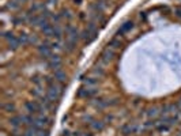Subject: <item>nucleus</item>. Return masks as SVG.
Returning <instances> with one entry per match:
<instances>
[{
	"label": "nucleus",
	"instance_id": "1",
	"mask_svg": "<svg viewBox=\"0 0 181 136\" xmlns=\"http://www.w3.org/2000/svg\"><path fill=\"white\" fill-rule=\"evenodd\" d=\"M64 90L63 87H59V86H49V89L46 90V97L49 98L52 102H55V101H57L59 98H60V93H63Z\"/></svg>",
	"mask_w": 181,
	"mask_h": 136
},
{
	"label": "nucleus",
	"instance_id": "2",
	"mask_svg": "<svg viewBox=\"0 0 181 136\" xmlns=\"http://www.w3.org/2000/svg\"><path fill=\"white\" fill-rule=\"evenodd\" d=\"M38 53H40V56L44 59H49L50 56L53 54L52 53V47H50V44L48 42V41H45L42 45L38 47Z\"/></svg>",
	"mask_w": 181,
	"mask_h": 136
},
{
	"label": "nucleus",
	"instance_id": "3",
	"mask_svg": "<svg viewBox=\"0 0 181 136\" xmlns=\"http://www.w3.org/2000/svg\"><path fill=\"white\" fill-rule=\"evenodd\" d=\"M48 67H49L50 69H53V71L60 69V67H61L60 56H57V54H52V56L49 57V61H48Z\"/></svg>",
	"mask_w": 181,
	"mask_h": 136
},
{
	"label": "nucleus",
	"instance_id": "4",
	"mask_svg": "<svg viewBox=\"0 0 181 136\" xmlns=\"http://www.w3.org/2000/svg\"><path fill=\"white\" fill-rule=\"evenodd\" d=\"M65 33H67V36H68L67 39H71V41L78 42V39H79V31H78V29H76L75 26L68 25L67 27H65Z\"/></svg>",
	"mask_w": 181,
	"mask_h": 136
},
{
	"label": "nucleus",
	"instance_id": "5",
	"mask_svg": "<svg viewBox=\"0 0 181 136\" xmlns=\"http://www.w3.org/2000/svg\"><path fill=\"white\" fill-rule=\"evenodd\" d=\"M132 29H134V23H132L131 21H127V22H124V23L120 26V29L117 30V34L119 36H124L125 33L131 31Z\"/></svg>",
	"mask_w": 181,
	"mask_h": 136
},
{
	"label": "nucleus",
	"instance_id": "6",
	"mask_svg": "<svg viewBox=\"0 0 181 136\" xmlns=\"http://www.w3.org/2000/svg\"><path fill=\"white\" fill-rule=\"evenodd\" d=\"M25 107H26V110L29 112V115H33V113L40 112V104H37L34 101H27L25 104Z\"/></svg>",
	"mask_w": 181,
	"mask_h": 136
},
{
	"label": "nucleus",
	"instance_id": "7",
	"mask_svg": "<svg viewBox=\"0 0 181 136\" xmlns=\"http://www.w3.org/2000/svg\"><path fill=\"white\" fill-rule=\"evenodd\" d=\"M50 120L48 117H45V116H38V117H36V120H34V127H36L37 129H42V127L45 125V124H49Z\"/></svg>",
	"mask_w": 181,
	"mask_h": 136
},
{
	"label": "nucleus",
	"instance_id": "8",
	"mask_svg": "<svg viewBox=\"0 0 181 136\" xmlns=\"http://www.w3.org/2000/svg\"><path fill=\"white\" fill-rule=\"evenodd\" d=\"M53 78L56 79L59 83H64L65 79H67V74H65L63 69H57V71H53Z\"/></svg>",
	"mask_w": 181,
	"mask_h": 136
},
{
	"label": "nucleus",
	"instance_id": "9",
	"mask_svg": "<svg viewBox=\"0 0 181 136\" xmlns=\"http://www.w3.org/2000/svg\"><path fill=\"white\" fill-rule=\"evenodd\" d=\"M113 59H114L113 49H105L102 52V60L105 61V63H109V61H112Z\"/></svg>",
	"mask_w": 181,
	"mask_h": 136
},
{
	"label": "nucleus",
	"instance_id": "10",
	"mask_svg": "<svg viewBox=\"0 0 181 136\" xmlns=\"http://www.w3.org/2000/svg\"><path fill=\"white\" fill-rule=\"evenodd\" d=\"M10 124L14 127V128H18L19 125L23 124V117H22V116H14V117L10 118Z\"/></svg>",
	"mask_w": 181,
	"mask_h": 136
},
{
	"label": "nucleus",
	"instance_id": "11",
	"mask_svg": "<svg viewBox=\"0 0 181 136\" xmlns=\"http://www.w3.org/2000/svg\"><path fill=\"white\" fill-rule=\"evenodd\" d=\"M75 48H76V42H75V41H71V39H67V41L64 42V50H65V52H68V53L74 52Z\"/></svg>",
	"mask_w": 181,
	"mask_h": 136
},
{
	"label": "nucleus",
	"instance_id": "12",
	"mask_svg": "<svg viewBox=\"0 0 181 136\" xmlns=\"http://www.w3.org/2000/svg\"><path fill=\"white\" fill-rule=\"evenodd\" d=\"M1 107H3L4 112H8V113H14L15 110H17V106H15L14 102H11V101H8V102H6V104L1 105Z\"/></svg>",
	"mask_w": 181,
	"mask_h": 136
},
{
	"label": "nucleus",
	"instance_id": "13",
	"mask_svg": "<svg viewBox=\"0 0 181 136\" xmlns=\"http://www.w3.org/2000/svg\"><path fill=\"white\" fill-rule=\"evenodd\" d=\"M18 42L21 47H25V45H27L29 44V38H30V36H27V34H25V33H21L18 37Z\"/></svg>",
	"mask_w": 181,
	"mask_h": 136
},
{
	"label": "nucleus",
	"instance_id": "14",
	"mask_svg": "<svg viewBox=\"0 0 181 136\" xmlns=\"http://www.w3.org/2000/svg\"><path fill=\"white\" fill-rule=\"evenodd\" d=\"M87 30H89V33L91 34V37L94 39L97 38V36H98V29H97L96 23H93V22H90L89 25H87Z\"/></svg>",
	"mask_w": 181,
	"mask_h": 136
},
{
	"label": "nucleus",
	"instance_id": "15",
	"mask_svg": "<svg viewBox=\"0 0 181 136\" xmlns=\"http://www.w3.org/2000/svg\"><path fill=\"white\" fill-rule=\"evenodd\" d=\"M53 25H50V23H48V25L44 27V29H41V31L45 34L46 37H53Z\"/></svg>",
	"mask_w": 181,
	"mask_h": 136
},
{
	"label": "nucleus",
	"instance_id": "16",
	"mask_svg": "<svg viewBox=\"0 0 181 136\" xmlns=\"http://www.w3.org/2000/svg\"><path fill=\"white\" fill-rule=\"evenodd\" d=\"M91 127H93V129H96V131H102V129L105 128V122L93 120V121H91Z\"/></svg>",
	"mask_w": 181,
	"mask_h": 136
},
{
	"label": "nucleus",
	"instance_id": "17",
	"mask_svg": "<svg viewBox=\"0 0 181 136\" xmlns=\"http://www.w3.org/2000/svg\"><path fill=\"white\" fill-rule=\"evenodd\" d=\"M109 47L110 49H119L121 47V39L120 38H113L109 41Z\"/></svg>",
	"mask_w": 181,
	"mask_h": 136
},
{
	"label": "nucleus",
	"instance_id": "18",
	"mask_svg": "<svg viewBox=\"0 0 181 136\" xmlns=\"http://www.w3.org/2000/svg\"><path fill=\"white\" fill-rule=\"evenodd\" d=\"M61 36H63V29H61L59 25H55V27H53V37L56 39H60Z\"/></svg>",
	"mask_w": 181,
	"mask_h": 136
},
{
	"label": "nucleus",
	"instance_id": "19",
	"mask_svg": "<svg viewBox=\"0 0 181 136\" xmlns=\"http://www.w3.org/2000/svg\"><path fill=\"white\" fill-rule=\"evenodd\" d=\"M27 16H29V15H27ZM40 19H41V16H38V15H33V16H29V18H27V22L32 26H38Z\"/></svg>",
	"mask_w": 181,
	"mask_h": 136
},
{
	"label": "nucleus",
	"instance_id": "20",
	"mask_svg": "<svg viewBox=\"0 0 181 136\" xmlns=\"http://www.w3.org/2000/svg\"><path fill=\"white\" fill-rule=\"evenodd\" d=\"M22 117H23V124L25 125H27V127L34 125V120L36 118L33 117V116H22Z\"/></svg>",
	"mask_w": 181,
	"mask_h": 136
},
{
	"label": "nucleus",
	"instance_id": "21",
	"mask_svg": "<svg viewBox=\"0 0 181 136\" xmlns=\"http://www.w3.org/2000/svg\"><path fill=\"white\" fill-rule=\"evenodd\" d=\"M18 47H21L18 42V38L15 37L14 39H11V41H8V49L11 50H15V49H18Z\"/></svg>",
	"mask_w": 181,
	"mask_h": 136
},
{
	"label": "nucleus",
	"instance_id": "22",
	"mask_svg": "<svg viewBox=\"0 0 181 136\" xmlns=\"http://www.w3.org/2000/svg\"><path fill=\"white\" fill-rule=\"evenodd\" d=\"M135 127L129 125V124H127V125H123V128H121V132L124 133V135H129V133H132L134 131H135Z\"/></svg>",
	"mask_w": 181,
	"mask_h": 136
},
{
	"label": "nucleus",
	"instance_id": "23",
	"mask_svg": "<svg viewBox=\"0 0 181 136\" xmlns=\"http://www.w3.org/2000/svg\"><path fill=\"white\" fill-rule=\"evenodd\" d=\"M83 82H85L86 84H89V86H94V84L98 83V79H96V78H83Z\"/></svg>",
	"mask_w": 181,
	"mask_h": 136
},
{
	"label": "nucleus",
	"instance_id": "24",
	"mask_svg": "<svg viewBox=\"0 0 181 136\" xmlns=\"http://www.w3.org/2000/svg\"><path fill=\"white\" fill-rule=\"evenodd\" d=\"M19 6H21V3H18L17 0H10L7 4V7L11 8V10H17V8H19Z\"/></svg>",
	"mask_w": 181,
	"mask_h": 136
},
{
	"label": "nucleus",
	"instance_id": "25",
	"mask_svg": "<svg viewBox=\"0 0 181 136\" xmlns=\"http://www.w3.org/2000/svg\"><path fill=\"white\" fill-rule=\"evenodd\" d=\"M27 18H29L27 15H26V16H17V18L12 19V22H14V25H22Z\"/></svg>",
	"mask_w": 181,
	"mask_h": 136
},
{
	"label": "nucleus",
	"instance_id": "26",
	"mask_svg": "<svg viewBox=\"0 0 181 136\" xmlns=\"http://www.w3.org/2000/svg\"><path fill=\"white\" fill-rule=\"evenodd\" d=\"M96 106L100 107V109H103V107L108 106V101H105V99H96Z\"/></svg>",
	"mask_w": 181,
	"mask_h": 136
},
{
	"label": "nucleus",
	"instance_id": "27",
	"mask_svg": "<svg viewBox=\"0 0 181 136\" xmlns=\"http://www.w3.org/2000/svg\"><path fill=\"white\" fill-rule=\"evenodd\" d=\"M97 94H98V90H96V89L86 90V98H91V97H94V95H97Z\"/></svg>",
	"mask_w": 181,
	"mask_h": 136
},
{
	"label": "nucleus",
	"instance_id": "28",
	"mask_svg": "<svg viewBox=\"0 0 181 136\" xmlns=\"http://www.w3.org/2000/svg\"><path fill=\"white\" fill-rule=\"evenodd\" d=\"M157 115H158V109H157V107H151V109L147 110V116H149V117H155Z\"/></svg>",
	"mask_w": 181,
	"mask_h": 136
},
{
	"label": "nucleus",
	"instance_id": "29",
	"mask_svg": "<svg viewBox=\"0 0 181 136\" xmlns=\"http://www.w3.org/2000/svg\"><path fill=\"white\" fill-rule=\"evenodd\" d=\"M1 34H3V37H4V38H6V39H7V42H8V41H11V39H14L15 38V36H14V34H12V33H11V31H6V33H1Z\"/></svg>",
	"mask_w": 181,
	"mask_h": 136
},
{
	"label": "nucleus",
	"instance_id": "30",
	"mask_svg": "<svg viewBox=\"0 0 181 136\" xmlns=\"http://www.w3.org/2000/svg\"><path fill=\"white\" fill-rule=\"evenodd\" d=\"M30 94H32L33 97H36V98H41V97H42V95H41V90H40V89L32 90V91H30Z\"/></svg>",
	"mask_w": 181,
	"mask_h": 136
},
{
	"label": "nucleus",
	"instance_id": "31",
	"mask_svg": "<svg viewBox=\"0 0 181 136\" xmlns=\"http://www.w3.org/2000/svg\"><path fill=\"white\" fill-rule=\"evenodd\" d=\"M93 72H94L96 75H98V76H103V74H105V71H103L101 67H96L94 69H93Z\"/></svg>",
	"mask_w": 181,
	"mask_h": 136
},
{
	"label": "nucleus",
	"instance_id": "32",
	"mask_svg": "<svg viewBox=\"0 0 181 136\" xmlns=\"http://www.w3.org/2000/svg\"><path fill=\"white\" fill-rule=\"evenodd\" d=\"M50 47H52V49H60V48H61L60 39H56V41H53V42L50 44Z\"/></svg>",
	"mask_w": 181,
	"mask_h": 136
},
{
	"label": "nucleus",
	"instance_id": "33",
	"mask_svg": "<svg viewBox=\"0 0 181 136\" xmlns=\"http://www.w3.org/2000/svg\"><path fill=\"white\" fill-rule=\"evenodd\" d=\"M29 44H32V45H37L38 44V37L37 36H30V38H29Z\"/></svg>",
	"mask_w": 181,
	"mask_h": 136
},
{
	"label": "nucleus",
	"instance_id": "34",
	"mask_svg": "<svg viewBox=\"0 0 181 136\" xmlns=\"http://www.w3.org/2000/svg\"><path fill=\"white\" fill-rule=\"evenodd\" d=\"M61 16H64V18H67V19H71L72 18L71 12H70L68 10H61Z\"/></svg>",
	"mask_w": 181,
	"mask_h": 136
},
{
	"label": "nucleus",
	"instance_id": "35",
	"mask_svg": "<svg viewBox=\"0 0 181 136\" xmlns=\"http://www.w3.org/2000/svg\"><path fill=\"white\" fill-rule=\"evenodd\" d=\"M55 80H56V79H55V78H50V76H46V78H45V82H46V84H48V86H53V84H55Z\"/></svg>",
	"mask_w": 181,
	"mask_h": 136
},
{
	"label": "nucleus",
	"instance_id": "36",
	"mask_svg": "<svg viewBox=\"0 0 181 136\" xmlns=\"http://www.w3.org/2000/svg\"><path fill=\"white\" fill-rule=\"evenodd\" d=\"M37 136H49V131L48 129H38Z\"/></svg>",
	"mask_w": 181,
	"mask_h": 136
},
{
	"label": "nucleus",
	"instance_id": "37",
	"mask_svg": "<svg viewBox=\"0 0 181 136\" xmlns=\"http://www.w3.org/2000/svg\"><path fill=\"white\" fill-rule=\"evenodd\" d=\"M78 97L79 98H86V89H79Z\"/></svg>",
	"mask_w": 181,
	"mask_h": 136
},
{
	"label": "nucleus",
	"instance_id": "38",
	"mask_svg": "<svg viewBox=\"0 0 181 136\" xmlns=\"http://www.w3.org/2000/svg\"><path fill=\"white\" fill-rule=\"evenodd\" d=\"M60 19H61V15H52V21H53L56 25H59Z\"/></svg>",
	"mask_w": 181,
	"mask_h": 136
},
{
	"label": "nucleus",
	"instance_id": "39",
	"mask_svg": "<svg viewBox=\"0 0 181 136\" xmlns=\"http://www.w3.org/2000/svg\"><path fill=\"white\" fill-rule=\"evenodd\" d=\"M174 15H176L177 18H180V19H181V7L174 8Z\"/></svg>",
	"mask_w": 181,
	"mask_h": 136
},
{
	"label": "nucleus",
	"instance_id": "40",
	"mask_svg": "<svg viewBox=\"0 0 181 136\" xmlns=\"http://www.w3.org/2000/svg\"><path fill=\"white\" fill-rule=\"evenodd\" d=\"M32 82L36 83V84H40V83H41V78H40V76H33V78H32Z\"/></svg>",
	"mask_w": 181,
	"mask_h": 136
},
{
	"label": "nucleus",
	"instance_id": "41",
	"mask_svg": "<svg viewBox=\"0 0 181 136\" xmlns=\"http://www.w3.org/2000/svg\"><path fill=\"white\" fill-rule=\"evenodd\" d=\"M57 0H46V3L48 4H56Z\"/></svg>",
	"mask_w": 181,
	"mask_h": 136
},
{
	"label": "nucleus",
	"instance_id": "42",
	"mask_svg": "<svg viewBox=\"0 0 181 136\" xmlns=\"http://www.w3.org/2000/svg\"><path fill=\"white\" fill-rule=\"evenodd\" d=\"M61 136H71V135H70V132H68V131H63Z\"/></svg>",
	"mask_w": 181,
	"mask_h": 136
},
{
	"label": "nucleus",
	"instance_id": "43",
	"mask_svg": "<svg viewBox=\"0 0 181 136\" xmlns=\"http://www.w3.org/2000/svg\"><path fill=\"white\" fill-rule=\"evenodd\" d=\"M18 3H25V1H27V0H17Z\"/></svg>",
	"mask_w": 181,
	"mask_h": 136
},
{
	"label": "nucleus",
	"instance_id": "44",
	"mask_svg": "<svg viewBox=\"0 0 181 136\" xmlns=\"http://www.w3.org/2000/svg\"><path fill=\"white\" fill-rule=\"evenodd\" d=\"M75 3H76V4H80V0H75Z\"/></svg>",
	"mask_w": 181,
	"mask_h": 136
}]
</instances>
